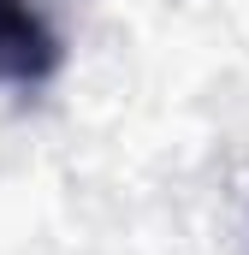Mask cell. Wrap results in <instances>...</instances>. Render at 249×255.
<instances>
[{
	"instance_id": "cell-1",
	"label": "cell",
	"mask_w": 249,
	"mask_h": 255,
	"mask_svg": "<svg viewBox=\"0 0 249 255\" xmlns=\"http://www.w3.org/2000/svg\"><path fill=\"white\" fill-rule=\"evenodd\" d=\"M60 60H65V42L48 24V12L36 0H0V83H12V89L48 83Z\"/></svg>"
}]
</instances>
